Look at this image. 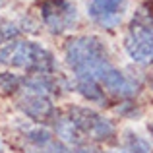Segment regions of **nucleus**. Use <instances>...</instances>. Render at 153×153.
I'll return each instance as SVG.
<instances>
[{"instance_id": "f257e3e1", "label": "nucleus", "mask_w": 153, "mask_h": 153, "mask_svg": "<svg viewBox=\"0 0 153 153\" xmlns=\"http://www.w3.org/2000/svg\"><path fill=\"white\" fill-rule=\"evenodd\" d=\"M64 56L76 79H93L103 66L111 64L107 47L95 35L72 37L64 47Z\"/></svg>"}, {"instance_id": "f03ea898", "label": "nucleus", "mask_w": 153, "mask_h": 153, "mask_svg": "<svg viewBox=\"0 0 153 153\" xmlns=\"http://www.w3.org/2000/svg\"><path fill=\"white\" fill-rule=\"evenodd\" d=\"M0 64L6 68H14V70H23L29 76H49L56 72L52 52L39 43L23 41V39H16L0 49Z\"/></svg>"}, {"instance_id": "7ed1b4c3", "label": "nucleus", "mask_w": 153, "mask_h": 153, "mask_svg": "<svg viewBox=\"0 0 153 153\" xmlns=\"http://www.w3.org/2000/svg\"><path fill=\"white\" fill-rule=\"evenodd\" d=\"M128 56L140 66L153 64V12L140 8L134 14L124 37Z\"/></svg>"}, {"instance_id": "20e7f679", "label": "nucleus", "mask_w": 153, "mask_h": 153, "mask_svg": "<svg viewBox=\"0 0 153 153\" xmlns=\"http://www.w3.org/2000/svg\"><path fill=\"white\" fill-rule=\"evenodd\" d=\"M66 116L76 124L79 132L83 134L85 140H93V142H107L114 136L116 128L108 118L99 114L97 111L87 107H70L66 111Z\"/></svg>"}, {"instance_id": "39448f33", "label": "nucleus", "mask_w": 153, "mask_h": 153, "mask_svg": "<svg viewBox=\"0 0 153 153\" xmlns=\"http://www.w3.org/2000/svg\"><path fill=\"white\" fill-rule=\"evenodd\" d=\"M37 6L41 22L54 35L72 29L78 22V8L70 0H39Z\"/></svg>"}, {"instance_id": "423d86ee", "label": "nucleus", "mask_w": 153, "mask_h": 153, "mask_svg": "<svg viewBox=\"0 0 153 153\" xmlns=\"http://www.w3.org/2000/svg\"><path fill=\"white\" fill-rule=\"evenodd\" d=\"M93 79L105 91H108V93H112V95H118V97H122V99H130L140 91L138 83L132 78H128L126 74H122V72H120L118 68H114L112 64L103 66L101 70L95 74Z\"/></svg>"}, {"instance_id": "0eeeda50", "label": "nucleus", "mask_w": 153, "mask_h": 153, "mask_svg": "<svg viewBox=\"0 0 153 153\" xmlns=\"http://www.w3.org/2000/svg\"><path fill=\"white\" fill-rule=\"evenodd\" d=\"M128 0H89L87 14L97 25L105 29H114L122 22Z\"/></svg>"}, {"instance_id": "6e6552de", "label": "nucleus", "mask_w": 153, "mask_h": 153, "mask_svg": "<svg viewBox=\"0 0 153 153\" xmlns=\"http://www.w3.org/2000/svg\"><path fill=\"white\" fill-rule=\"evenodd\" d=\"M19 111L31 118L37 124H45V122H52L56 118V111L54 105H52L51 97H45V95H37V93H27L25 97L19 99L18 103Z\"/></svg>"}, {"instance_id": "1a4fd4ad", "label": "nucleus", "mask_w": 153, "mask_h": 153, "mask_svg": "<svg viewBox=\"0 0 153 153\" xmlns=\"http://www.w3.org/2000/svg\"><path fill=\"white\" fill-rule=\"evenodd\" d=\"M23 87L27 89V93H37V95H45V97H54V95L60 93V82H56V78H52V74L27 76V78H23Z\"/></svg>"}, {"instance_id": "9d476101", "label": "nucleus", "mask_w": 153, "mask_h": 153, "mask_svg": "<svg viewBox=\"0 0 153 153\" xmlns=\"http://www.w3.org/2000/svg\"><path fill=\"white\" fill-rule=\"evenodd\" d=\"M54 130H56V134H58L60 142H64V143H70V146H74V147H82L83 143H85L83 134L76 128V124L72 122L66 114H58L54 118Z\"/></svg>"}, {"instance_id": "9b49d317", "label": "nucleus", "mask_w": 153, "mask_h": 153, "mask_svg": "<svg viewBox=\"0 0 153 153\" xmlns=\"http://www.w3.org/2000/svg\"><path fill=\"white\" fill-rule=\"evenodd\" d=\"M76 87H78L79 95L85 97L87 101H91V103H105L107 101L105 89L95 79H76Z\"/></svg>"}, {"instance_id": "f8f14e48", "label": "nucleus", "mask_w": 153, "mask_h": 153, "mask_svg": "<svg viewBox=\"0 0 153 153\" xmlns=\"http://www.w3.org/2000/svg\"><path fill=\"white\" fill-rule=\"evenodd\" d=\"M114 153H151V146L146 138L134 134V132H126L122 147Z\"/></svg>"}, {"instance_id": "ddd939ff", "label": "nucleus", "mask_w": 153, "mask_h": 153, "mask_svg": "<svg viewBox=\"0 0 153 153\" xmlns=\"http://www.w3.org/2000/svg\"><path fill=\"white\" fill-rule=\"evenodd\" d=\"M23 136H25V140L35 147V149H41V147L49 146V143L52 142V134L47 130V128H43L41 124L27 128V130L23 132Z\"/></svg>"}, {"instance_id": "4468645a", "label": "nucleus", "mask_w": 153, "mask_h": 153, "mask_svg": "<svg viewBox=\"0 0 153 153\" xmlns=\"http://www.w3.org/2000/svg\"><path fill=\"white\" fill-rule=\"evenodd\" d=\"M19 33H22L19 23L12 22V19H0V45H4V43L8 45V43L16 41Z\"/></svg>"}, {"instance_id": "2eb2a0df", "label": "nucleus", "mask_w": 153, "mask_h": 153, "mask_svg": "<svg viewBox=\"0 0 153 153\" xmlns=\"http://www.w3.org/2000/svg\"><path fill=\"white\" fill-rule=\"evenodd\" d=\"M23 87V78L12 72H0V89L4 93H16Z\"/></svg>"}, {"instance_id": "dca6fc26", "label": "nucleus", "mask_w": 153, "mask_h": 153, "mask_svg": "<svg viewBox=\"0 0 153 153\" xmlns=\"http://www.w3.org/2000/svg\"><path fill=\"white\" fill-rule=\"evenodd\" d=\"M72 153H93V151L87 147H76V149H72Z\"/></svg>"}, {"instance_id": "f3484780", "label": "nucleus", "mask_w": 153, "mask_h": 153, "mask_svg": "<svg viewBox=\"0 0 153 153\" xmlns=\"http://www.w3.org/2000/svg\"><path fill=\"white\" fill-rule=\"evenodd\" d=\"M0 153H4V143H2V140H0Z\"/></svg>"}, {"instance_id": "a211bd4d", "label": "nucleus", "mask_w": 153, "mask_h": 153, "mask_svg": "<svg viewBox=\"0 0 153 153\" xmlns=\"http://www.w3.org/2000/svg\"><path fill=\"white\" fill-rule=\"evenodd\" d=\"M149 134H151V136H153V122H151V124H149Z\"/></svg>"}, {"instance_id": "6ab92c4d", "label": "nucleus", "mask_w": 153, "mask_h": 153, "mask_svg": "<svg viewBox=\"0 0 153 153\" xmlns=\"http://www.w3.org/2000/svg\"><path fill=\"white\" fill-rule=\"evenodd\" d=\"M4 2H6V0H0V8H2V6H4Z\"/></svg>"}, {"instance_id": "aec40b11", "label": "nucleus", "mask_w": 153, "mask_h": 153, "mask_svg": "<svg viewBox=\"0 0 153 153\" xmlns=\"http://www.w3.org/2000/svg\"><path fill=\"white\" fill-rule=\"evenodd\" d=\"M151 85H153V79H151Z\"/></svg>"}, {"instance_id": "412c9836", "label": "nucleus", "mask_w": 153, "mask_h": 153, "mask_svg": "<svg viewBox=\"0 0 153 153\" xmlns=\"http://www.w3.org/2000/svg\"><path fill=\"white\" fill-rule=\"evenodd\" d=\"M29 153H33V151H29Z\"/></svg>"}]
</instances>
